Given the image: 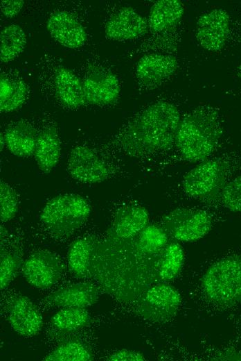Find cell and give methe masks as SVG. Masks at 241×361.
<instances>
[{
  "label": "cell",
  "instance_id": "9a60e30c",
  "mask_svg": "<svg viewBox=\"0 0 241 361\" xmlns=\"http://www.w3.org/2000/svg\"><path fill=\"white\" fill-rule=\"evenodd\" d=\"M177 65V60L173 56L159 53H148L137 62L136 77L141 86L156 87L173 75Z\"/></svg>",
  "mask_w": 241,
  "mask_h": 361
},
{
  "label": "cell",
  "instance_id": "1f68e13d",
  "mask_svg": "<svg viewBox=\"0 0 241 361\" xmlns=\"http://www.w3.org/2000/svg\"><path fill=\"white\" fill-rule=\"evenodd\" d=\"M107 360L110 361H143L145 359L143 355L138 351L120 349L112 353Z\"/></svg>",
  "mask_w": 241,
  "mask_h": 361
},
{
  "label": "cell",
  "instance_id": "8fae6325",
  "mask_svg": "<svg viewBox=\"0 0 241 361\" xmlns=\"http://www.w3.org/2000/svg\"><path fill=\"white\" fill-rule=\"evenodd\" d=\"M230 30V17L222 8H214L201 15L196 23L195 37L202 47L218 51L226 44Z\"/></svg>",
  "mask_w": 241,
  "mask_h": 361
},
{
  "label": "cell",
  "instance_id": "836d02e7",
  "mask_svg": "<svg viewBox=\"0 0 241 361\" xmlns=\"http://www.w3.org/2000/svg\"><path fill=\"white\" fill-rule=\"evenodd\" d=\"M0 144H1V151H2L3 147L6 146V142H5L3 133L2 132L1 133V136H0Z\"/></svg>",
  "mask_w": 241,
  "mask_h": 361
},
{
  "label": "cell",
  "instance_id": "7a4b0ae2",
  "mask_svg": "<svg viewBox=\"0 0 241 361\" xmlns=\"http://www.w3.org/2000/svg\"><path fill=\"white\" fill-rule=\"evenodd\" d=\"M222 133L217 112L209 107H200L181 119L175 144L184 160L200 162L217 147Z\"/></svg>",
  "mask_w": 241,
  "mask_h": 361
},
{
  "label": "cell",
  "instance_id": "ba28073f",
  "mask_svg": "<svg viewBox=\"0 0 241 361\" xmlns=\"http://www.w3.org/2000/svg\"><path fill=\"white\" fill-rule=\"evenodd\" d=\"M162 224L166 233L175 240L191 242L203 238L210 232L213 219L206 210L178 208L166 214Z\"/></svg>",
  "mask_w": 241,
  "mask_h": 361
},
{
  "label": "cell",
  "instance_id": "7402d4cb",
  "mask_svg": "<svg viewBox=\"0 0 241 361\" xmlns=\"http://www.w3.org/2000/svg\"><path fill=\"white\" fill-rule=\"evenodd\" d=\"M149 221L147 210L137 204L120 207L116 212L112 230L119 237L128 238L140 233Z\"/></svg>",
  "mask_w": 241,
  "mask_h": 361
},
{
  "label": "cell",
  "instance_id": "277c9868",
  "mask_svg": "<svg viewBox=\"0 0 241 361\" xmlns=\"http://www.w3.org/2000/svg\"><path fill=\"white\" fill-rule=\"evenodd\" d=\"M90 212L91 206L82 196L60 194L46 203L40 214V221L52 235L65 237L82 227Z\"/></svg>",
  "mask_w": 241,
  "mask_h": 361
},
{
  "label": "cell",
  "instance_id": "f546056e",
  "mask_svg": "<svg viewBox=\"0 0 241 361\" xmlns=\"http://www.w3.org/2000/svg\"><path fill=\"white\" fill-rule=\"evenodd\" d=\"M220 199L229 210L241 212V175L233 178L225 184Z\"/></svg>",
  "mask_w": 241,
  "mask_h": 361
},
{
  "label": "cell",
  "instance_id": "d4e9b609",
  "mask_svg": "<svg viewBox=\"0 0 241 361\" xmlns=\"http://www.w3.org/2000/svg\"><path fill=\"white\" fill-rule=\"evenodd\" d=\"M93 241L91 237L74 241L68 251V265L71 273L78 278L87 276L91 255Z\"/></svg>",
  "mask_w": 241,
  "mask_h": 361
},
{
  "label": "cell",
  "instance_id": "d6a6232c",
  "mask_svg": "<svg viewBox=\"0 0 241 361\" xmlns=\"http://www.w3.org/2000/svg\"><path fill=\"white\" fill-rule=\"evenodd\" d=\"M24 5L23 0H6L1 1V11L2 15L11 19L19 14Z\"/></svg>",
  "mask_w": 241,
  "mask_h": 361
},
{
  "label": "cell",
  "instance_id": "ffe728a7",
  "mask_svg": "<svg viewBox=\"0 0 241 361\" xmlns=\"http://www.w3.org/2000/svg\"><path fill=\"white\" fill-rule=\"evenodd\" d=\"M61 142L57 127L53 124L43 126L37 133L35 158L41 171L50 173L59 161Z\"/></svg>",
  "mask_w": 241,
  "mask_h": 361
},
{
  "label": "cell",
  "instance_id": "52a82bcc",
  "mask_svg": "<svg viewBox=\"0 0 241 361\" xmlns=\"http://www.w3.org/2000/svg\"><path fill=\"white\" fill-rule=\"evenodd\" d=\"M230 171L231 165L224 160L207 158L185 175L182 183L184 190L195 199L220 198L222 188L229 181Z\"/></svg>",
  "mask_w": 241,
  "mask_h": 361
},
{
  "label": "cell",
  "instance_id": "83f0119b",
  "mask_svg": "<svg viewBox=\"0 0 241 361\" xmlns=\"http://www.w3.org/2000/svg\"><path fill=\"white\" fill-rule=\"evenodd\" d=\"M167 242L168 233L157 225H148L140 232L139 244L145 252H157L164 247Z\"/></svg>",
  "mask_w": 241,
  "mask_h": 361
},
{
  "label": "cell",
  "instance_id": "e575fe53",
  "mask_svg": "<svg viewBox=\"0 0 241 361\" xmlns=\"http://www.w3.org/2000/svg\"><path fill=\"white\" fill-rule=\"evenodd\" d=\"M238 76L241 78V62L238 68Z\"/></svg>",
  "mask_w": 241,
  "mask_h": 361
},
{
  "label": "cell",
  "instance_id": "44dd1931",
  "mask_svg": "<svg viewBox=\"0 0 241 361\" xmlns=\"http://www.w3.org/2000/svg\"><path fill=\"white\" fill-rule=\"evenodd\" d=\"M184 13V6L179 0H159L151 7L148 27L154 33H164L175 28Z\"/></svg>",
  "mask_w": 241,
  "mask_h": 361
},
{
  "label": "cell",
  "instance_id": "3957f363",
  "mask_svg": "<svg viewBox=\"0 0 241 361\" xmlns=\"http://www.w3.org/2000/svg\"><path fill=\"white\" fill-rule=\"evenodd\" d=\"M37 68V82L45 96L69 110L88 105L80 79L60 58L44 54L40 57Z\"/></svg>",
  "mask_w": 241,
  "mask_h": 361
},
{
  "label": "cell",
  "instance_id": "e0dca14e",
  "mask_svg": "<svg viewBox=\"0 0 241 361\" xmlns=\"http://www.w3.org/2000/svg\"><path fill=\"white\" fill-rule=\"evenodd\" d=\"M29 93V87L19 72L13 69L1 72V112H11L20 108L28 98Z\"/></svg>",
  "mask_w": 241,
  "mask_h": 361
},
{
  "label": "cell",
  "instance_id": "f1b7e54d",
  "mask_svg": "<svg viewBox=\"0 0 241 361\" xmlns=\"http://www.w3.org/2000/svg\"><path fill=\"white\" fill-rule=\"evenodd\" d=\"M19 199L16 191L3 180L0 182V215L1 222L12 219L18 210Z\"/></svg>",
  "mask_w": 241,
  "mask_h": 361
},
{
  "label": "cell",
  "instance_id": "6da1fadb",
  "mask_svg": "<svg viewBox=\"0 0 241 361\" xmlns=\"http://www.w3.org/2000/svg\"><path fill=\"white\" fill-rule=\"evenodd\" d=\"M177 108L165 101L155 102L138 113L118 136L121 149L135 157L152 155L175 143L181 121Z\"/></svg>",
  "mask_w": 241,
  "mask_h": 361
},
{
  "label": "cell",
  "instance_id": "4316f807",
  "mask_svg": "<svg viewBox=\"0 0 241 361\" xmlns=\"http://www.w3.org/2000/svg\"><path fill=\"white\" fill-rule=\"evenodd\" d=\"M184 262V253L178 242H171L165 249L159 268V276L164 280L174 279L179 273Z\"/></svg>",
  "mask_w": 241,
  "mask_h": 361
},
{
  "label": "cell",
  "instance_id": "30bf717a",
  "mask_svg": "<svg viewBox=\"0 0 241 361\" xmlns=\"http://www.w3.org/2000/svg\"><path fill=\"white\" fill-rule=\"evenodd\" d=\"M181 301V295L174 287L159 283L143 295L139 309L145 319L162 323L169 321L175 315Z\"/></svg>",
  "mask_w": 241,
  "mask_h": 361
},
{
  "label": "cell",
  "instance_id": "484cf974",
  "mask_svg": "<svg viewBox=\"0 0 241 361\" xmlns=\"http://www.w3.org/2000/svg\"><path fill=\"white\" fill-rule=\"evenodd\" d=\"M51 324L58 331L71 333L87 327L90 316L84 308H66L52 317Z\"/></svg>",
  "mask_w": 241,
  "mask_h": 361
},
{
  "label": "cell",
  "instance_id": "7c38bea8",
  "mask_svg": "<svg viewBox=\"0 0 241 361\" xmlns=\"http://www.w3.org/2000/svg\"><path fill=\"white\" fill-rule=\"evenodd\" d=\"M62 271L58 258L44 250L33 253L22 267V274L26 281L39 289H47L56 284L61 278Z\"/></svg>",
  "mask_w": 241,
  "mask_h": 361
},
{
  "label": "cell",
  "instance_id": "2e32d148",
  "mask_svg": "<svg viewBox=\"0 0 241 361\" xmlns=\"http://www.w3.org/2000/svg\"><path fill=\"white\" fill-rule=\"evenodd\" d=\"M148 21L131 7H121L114 12L105 24L106 36L113 40H134L145 35Z\"/></svg>",
  "mask_w": 241,
  "mask_h": 361
},
{
  "label": "cell",
  "instance_id": "d6986e66",
  "mask_svg": "<svg viewBox=\"0 0 241 361\" xmlns=\"http://www.w3.org/2000/svg\"><path fill=\"white\" fill-rule=\"evenodd\" d=\"M37 133L35 126L28 121H17L10 124L3 133L6 146L17 157H30L35 153Z\"/></svg>",
  "mask_w": 241,
  "mask_h": 361
},
{
  "label": "cell",
  "instance_id": "4dcf8cb0",
  "mask_svg": "<svg viewBox=\"0 0 241 361\" xmlns=\"http://www.w3.org/2000/svg\"><path fill=\"white\" fill-rule=\"evenodd\" d=\"M1 289H6L16 275L20 261L18 256L8 251H1L0 259Z\"/></svg>",
  "mask_w": 241,
  "mask_h": 361
},
{
  "label": "cell",
  "instance_id": "cb8c5ba5",
  "mask_svg": "<svg viewBox=\"0 0 241 361\" xmlns=\"http://www.w3.org/2000/svg\"><path fill=\"white\" fill-rule=\"evenodd\" d=\"M93 359L90 346L86 342L73 339L60 344L44 357L46 361H89Z\"/></svg>",
  "mask_w": 241,
  "mask_h": 361
},
{
  "label": "cell",
  "instance_id": "5bb4252c",
  "mask_svg": "<svg viewBox=\"0 0 241 361\" xmlns=\"http://www.w3.org/2000/svg\"><path fill=\"white\" fill-rule=\"evenodd\" d=\"M46 28L51 37L69 49L83 47L87 40L86 28L77 15L67 10H56L48 17Z\"/></svg>",
  "mask_w": 241,
  "mask_h": 361
},
{
  "label": "cell",
  "instance_id": "4fadbf2b",
  "mask_svg": "<svg viewBox=\"0 0 241 361\" xmlns=\"http://www.w3.org/2000/svg\"><path fill=\"white\" fill-rule=\"evenodd\" d=\"M6 312L11 327L21 336H34L43 326L41 312L36 305L26 296H10L6 301Z\"/></svg>",
  "mask_w": 241,
  "mask_h": 361
},
{
  "label": "cell",
  "instance_id": "ac0fdd59",
  "mask_svg": "<svg viewBox=\"0 0 241 361\" xmlns=\"http://www.w3.org/2000/svg\"><path fill=\"white\" fill-rule=\"evenodd\" d=\"M98 294L96 287L91 283H79L56 290L45 300L56 307L85 308L97 301Z\"/></svg>",
  "mask_w": 241,
  "mask_h": 361
},
{
  "label": "cell",
  "instance_id": "603a6c76",
  "mask_svg": "<svg viewBox=\"0 0 241 361\" xmlns=\"http://www.w3.org/2000/svg\"><path fill=\"white\" fill-rule=\"evenodd\" d=\"M1 62L6 63L15 60L24 51L26 44V35L17 24H10L1 31Z\"/></svg>",
  "mask_w": 241,
  "mask_h": 361
},
{
  "label": "cell",
  "instance_id": "5b68a950",
  "mask_svg": "<svg viewBox=\"0 0 241 361\" xmlns=\"http://www.w3.org/2000/svg\"><path fill=\"white\" fill-rule=\"evenodd\" d=\"M206 296L220 306L241 301V253L221 258L213 263L202 279Z\"/></svg>",
  "mask_w": 241,
  "mask_h": 361
},
{
  "label": "cell",
  "instance_id": "8992f818",
  "mask_svg": "<svg viewBox=\"0 0 241 361\" xmlns=\"http://www.w3.org/2000/svg\"><path fill=\"white\" fill-rule=\"evenodd\" d=\"M78 76L88 105L105 106L118 101L119 79L98 56L88 58L80 66Z\"/></svg>",
  "mask_w": 241,
  "mask_h": 361
},
{
  "label": "cell",
  "instance_id": "9c48e42d",
  "mask_svg": "<svg viewBox=\"0 0 241 361\" xmlns=\"http://www.w3.org/2000/svg\"><path fill=\"white\" fill-rule=\"evenodd\" d=\"M67 170L73 179L83 183H99L111 174L107 162L96 150L84 144L78 145L71 151Z\"/></svg>",
  "mask_w": 241,
  "mask_h": 361
}]
</instances>
